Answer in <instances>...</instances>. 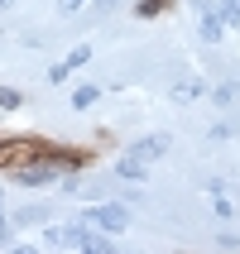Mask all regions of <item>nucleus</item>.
Masks as SVG:
<instances>
[{
  "label": "nucleus",
  "instance_id": "obj_1",
  "mask_svg": "<svg viewBox=\"0 0 240 254\" xmlns=\"http://www.w3.org/2000/svg\"><path fill=\"white\" fill-rule=\"evenodd\" d=\"M43 240L58 245V250H96V254L111 250L106 230L91 226V221H77V226H48V230H43Z\"/></svg>",
  "mask_w": 240,
  "mask_h": 254
},
{
  "label": "nucleus",
  "instance_id": "obj_4",
  "mask_svg": "<svg viewBox=\"0 0 240 254\" xmlns=\"http://www.w3.org/2000/svg\"><path fill=\"white\" fill-rule=\"evenodd\" d=\"M221 29H226L221 5H202V34H207V39H221Z\"/></svg>",
  "mask_w": 240,
  "mask_h": 254
},
{
  "label": "nucleus",
  "instance_id": "obj_11",
  "mask_svg": "<svg viewBox=\"0 0 240 254\" xmlns=\"http://www.w3.org/2000/svg\"><path fill=\"white\" fill-rule=\"evenodd\" d=\"M0 106H19V91H10V86H0Z\"/></svg>",
  "mask_w": 240,
  "mask_h": 254
},
{
  "label": "nucleus",
  "instance_id": "obj_12",
  "mask_svg": "<svg viewBox=\"0 0 240 254\" xmlns=\"http://www.w3.org/2000/svg\"><path fill=\"white\" fill-rule=\"evenodd\" d=\"M5 230H10V221H5V216H0V240H5Z\"/></svg>",
  "mask_w": 240,
  "mask_h": 254
},
{
  "label": "nucleus",
  "instance_id": "obj_9",
  "mask_svg": "<svg viewBox=\"0 0 240 254\" xmlns=\"http://www.w3.org/2000/svg\"><path fill=\"white\" fill-rule=\"evenodd\" d=\"M221 14H226V24H240V0H226V5H221Z\"/></svg>",
  "mask_w": 240,
  "mask_h": 254
},
{
  "label": "nucleus",
  "instance_id": "obj_10",
  "mask_svg": "<svg viewBox=\"0 0 240 254\" xmlns=\"http://www.w3.org/2000/svg\"><path fill=\"white\" fill-rule=\"evenodd\" d=\"M34 221H43V211H19L14 216V226H34Z\"/></svg>",
  "mask_w": 240,
  "mask_h": 254
},
{
  "label": "nucleus",
  "instance_id": "obj_5",
  "mask_svg": "<svg viewBox=\"0 0 240 254\" xmlns=\"http://www.w3.org/2000/svg\"><path fill=\"white\" fill-rule=\"evenodd\" d=\"M163 149H168V134H149V139H140V144H135V149H130V154L149 163V158H159V154H163Z\"/></svg>",
  "mask_w": 240,
  "mask_h": 254
},
{
  "label": "nucleus",
  "instance_id": "obj_3",
  "mask_svg": "<svg viewBox=\"0 0 240 254\" xmlns=\"http://www.w3.org/2000/svg\"><path fill=\"white\" fill-rule=\"evenodd\" d=\"M53 178H58L53 168H19V173H14L19 187H53Z\"/></svg>",
  "mask_w": 240,
  "mask_h": 254
},
{
  "label": "nucleus",
  "instance_id": "obj_6",
  "mask_svg": "<svg viewBox=\"0 0 240 254\" xmlns=\"http://www.w3.org/2000/svg\"><path fill=\"white\" fill-rule=\"evenodd\" d=\"M86 58H91V48H86V43H82V48H72V58H68V63H58V67L48 72V77H53V82H63V77H68L72 67H82Z\"/></svg>",
  "mask_w": 240,
  "mask_h": 254
},
{
  "label": "nucleus",
  "instance_id": "obj_8",
  "mask_svg": "<svg viewBox=\"0 0 240 254\" xmlns=\"http://www.w3.org/2000/svg\"><path fill=\"white\" fill-rule=\"evenodd\" d=\"M86 5H96V0H58V14H77V10H86Z\"/></svg>",
  "mask_w": 240,
  "mask_h": 254
},
{
  "label": "nucleus",
  "instance_id": "obj_7",
  "mask_svg": "<svg viewBox=\"0 0 240 254\" xmlns=\"http://www.w3.org/2000/svg\"><path fill=\"white\" fill-rule=\"evenodd\" d=\"M96 96H101V86H77V91H72V106H77V111H86Z\"/></svg>",
  "mask_w": 240,
  "mask_h": 254
},
{
  "label": "nucleus",
  "instance_id": "obj_2",
  "mask_svg": "<svg viewBox=\"0 0 240 254\" xmlns=\"http://www.w3.org/2000/svg\"><path fill=\"white\" fill-rule=\"evenodd\" d=\"M86 221H91V226H101L106 235H120V230L130 226V211L120 206V201H101V206H91V211H86Z\"/></svg>",
  "mask_w": 240,
  "mask_h": 254
},
{
  "label": "nucleus",
  "instance_id": "obj_13",
  "mask_svg": "<svg viewBox=\"0 0 240 254\" xmlns=\"http://www.w3.org/2000/svg\"><path fill=\"white\" fill-rule=\"evenodd\" d=\"M5 5H14V0H0V10H5Z\"/></svg>",
  "mask_w": 240,
  "mask_h": 254
}]
</instances>
